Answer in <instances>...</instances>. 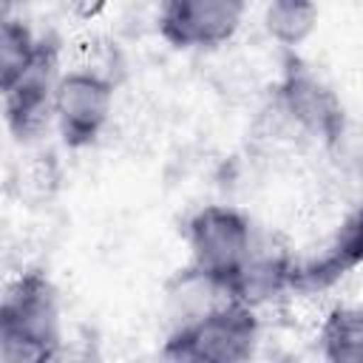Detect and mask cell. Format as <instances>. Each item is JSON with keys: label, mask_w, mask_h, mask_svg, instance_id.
Returning <instances> with one entry per match:
<instances>
[{"label": "cell", "mask_w": 363, "mask_h": 363, "mask_svg": "<svg viewBox=\"0 0 363 363\" xmlns=\"http://www.w3.org/2000/svg\"><path fill=\"white\" fill-rule=\"evenodd\" d=\"M62 346V318L54 284L23 272L0 295V360L45 363Z\"/></svg>", "instance_id": "1"}, {"label": "cell", "mask_w": 363, "mask_h": 363, "mask_svg": "<svg viewBox=\"0 0 363 363\" xmlns=\"http://www.w3.org/2000/svg\"><path fill=\"white\" fill-rule=\"evenodd\" d=\"M258 349L255 309L224 298L204 315L176 326L162 346L164 363H252Z\"/></svg>", "instance_id": "2"}, {"label": "cell", "mask_w": 363, "mask_h": 363, "mask_svg": "<svg viewBox=\"0 0 363 363\" xmlns=\"http://www.w3.org/2000/svg\"><path fill=\"white\" fill-rule=\"evenodd\" d=\"M190 267L230 295L235 275L255 250L250 218L227 204H207L187 221Z\"/></svg>", "instance_id": "3"}, {"label": "cell", "mask_w": 363, "mask_h": 363, "mask_svg": "<svg viewBox=\"0 0 363 363\" xmlns=\"http://www.w3.org/2000/svg\"><path fill=\"white\" fill-rule=\"evenodd\" d=\"M113 113V82L94 68L62 71L54 91V125L68 147L94 145Z\"/></svg>", "instance_id": "4"}, {"label": "cell", "mask_w": 363, "mask_h": 363, "mask_svg": "<svg viewBox=\"0 0 363 363\" xmlns=\"http://www.w3.org/2000/svg\"><path fill=\"white\" fill-rule=\"evenodd\" d=\"M244 14L247 6L238 0H167L156 11V28L173 48L204 51L233 40Z\"/></svg>", "instance_id": "5"}, {"label": "cell", "mask_w": 363, "mask_h": 363, "mask_svg": "<svg viewBox=\"0 0 363 363\" xmlns=\"http://www.w3.org/2000/svg\"><path fill=\"white\" fill-rule=\"evenodd\" d=\"M278 108L281 113L306 136L318 142H337L343 136V105L335 91L301 60L289 57L284 77L278 82Z\"/></svg>", "instance_id": "6"}, {"label": "cell", "mask_w": 363, "mask_h": 363, "mask_svg": "<svg viewBox=\"0 0 363 363\" xmlns=\"http://www.w3.org/2000/svg\"><path fill=\"white\" fill-rule=\"evenodd\" d=\"M60 74L57 48L43 43L34 65L3 94V119L17 142H31L54 125V91Z\"/></svg>", "instance_id": "7"}, {"label": "cell", "mask_w": 363, "mask_h": 363, "mask_svg": "<svg viewBox=\"0 0 363 363\" xmlns=\"http://www.w3.org/2000/svg\"><path fill=\"white\" fill-rule=\"evenodd\" d=\"M360 250H363L360 216L352 213L340 224V230L323 244L320 252L306 258H289V292L329 289L360 264Z\"/></svg>", "instance_id": "8"}, {"label": "cell", "mask_w": 363, "mask_h": 363, "mask_svg": "<svg viewBox=\"0 0 363 363\" xmlns=\"http://www.w3.org/2000/svg\"><path fill=\"white\" fill-rule=\"evenodd\" d=\"M318 349L323 363H363V320L360 309L337 303L320 323Z\"/></svg>", "instance_id": "9"}, {"label": "cell", "mask_w": 363, "mask_h": 363, "mask_svg": "<svg viewBox=\"0 0 363 363\" xmlns=\"http://www.w3.org/2000/svg\"><path fill=\"white\" fill-rule=\"evenodd\" d=\"M40 45L43 40H37L17 14L0 20V96L11 85H17L23 74L34 65Z\"/></svg>", "instance_id": "10"}, {"label": "cell", "mask_w": 363, "mask_h": 363, "mask_svg": "<svg viewBox=\"0 0 363 363\" xmlns=\"http://www.w3.org/2000/svg\"><path fill=\"white\" fill-rule=\"evenodd\" d=\"M318 26V6L301 0H275L264 9L267 34L284 48H298Z\"/></svg>", "instance_id": "11"}, {"label": "cell", "mask_w": 363, "mask_h": 363, "mask_svg": "<svg viewBox=\"0 0 363 363\" xmlns=\"http://www.w3.org/2000/svg\"><path fill=\"white\" fill-rule=\"evenodd\" d=\"M11 14H14V9H11L9 3H0V20H3V17H11Z\"/></svg>", "instance_id": "12"}]
</instances>
